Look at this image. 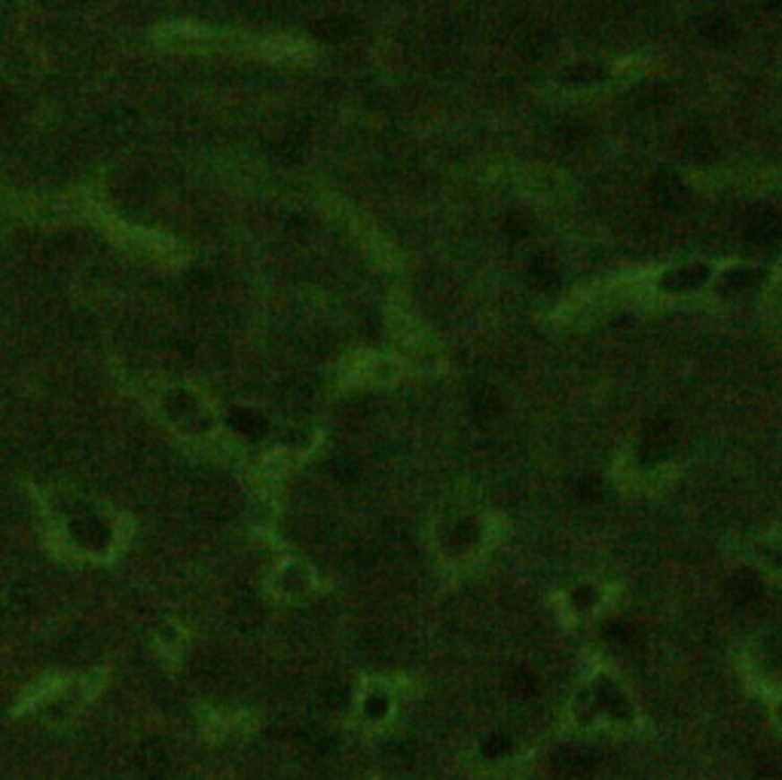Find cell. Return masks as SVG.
<instances>
[{
	"label": "cell",
	"instance_id": "1",
	"mask_svg": "<svg viewBox=\"0 0 782 780\" xmlns=\"http://www.w3.org/2000/svg\"><path fill=\"white\" fill-rule=\"evenodd\" d=\"M651 190H654V199L664 208H669V212H682V208H688L691 203L688 184L675 172H669V169H657V172L651 175Z\"/></svg>",
	"mask_w": 782,
	"mask_h": 780
},
{
	"label": "cell",
	"instance_id": "2",
	"mask_svg": "<svg viewBox=\"0 0 782 780\" xmlns=\"http://www.w3.org/2000/svg\"><path fill=\"white\" fill-rule=\"evenodd\" d=\"M746 239L755 245V248H770V245H777L782 239V218L777 212H770V208L758 212L746 227Z\"/></svg>",
	"mask_w": 782,
	"mask_h": 780
},
{
	"label": "cell",
	"instance_id": "3",
	"mask_svg": "<svg viewBox=\"0 0 782 780\" xmlns=\"http://www.w3.org/2000/svg\"><path fill=\"white\" fill-rule=\"evenodd\" d=\"M706 279H709V266H706V264H688V266H679V270L666 273V276L660 279V285H664L666 291H673V294H688V291L703 288Z\"/></svg>",
	"mask_w": 782,
	"mask_h": 780
},
{
	"label": "cell",
	"instance_id": "4",
	"mask_svg": "<svg viewBox=\"0 0 782 780\" xmlns=\"http://www.w3.org/2000/svg\"><path fill=\"white\" fill-rule=\"evenodd\" d=\"M602 762V756L590 747H560L554 756V765L569 775H580V771H593Z\"/></svg>",
	"mask_w": 782,
	"mask_h": 780
},
{
	"label": "cell",
	"instance_id": "5",
	"mask_svg": "<svg viewBox=\"0 0 782 780\" xmlns=\"http://www.w3.org/2000/svg\"><path fill=\"white\" fill-rule=\"evenodd\" d=\"M669 453H673V435H669V429L664 426V422H654V426L648 429L645 441H642L639 459H642L645 465H651V463H660V459H666Z\"/></svg>",
	"mask_w": 782,
	"mask_h": 780
},
{
	"label": "cell",
	"instance_id": "6",
	"mask_svg": "<svg viewBox=\"0 0 782 780\" xmlns=\"http://www.w3.org/2000/svg\"><path fill=\"white\" fill-rule=\"evenodd\" d=\"M477 539H480V526H477L474 520H468V517L450 524V526H446V533H443V545L450 548V551H465V548L477 545Z\"/></svg>",
	"mask_w": 782,
	"mask_h": 780
},
{
	"label": "cell",
	"instance_id": "7",
	"mask_svg": "<svg viewBox=\"0 0 782 780\" xmlns=\"http://www.w3.org/2000/svg\"><path fill=\"white\" fill-rule=\"evenodd\" d=\"M700 34H703V40H709L712 47H727V43L736 40V28L727 16H706L703 25H700Z\"/></svg>",
	"mask_w": 782,
	"mask_h": 780
},
{
	"label": "cell",
	"instance_id": "8",
	"mask_svg": "<svg viewBox=\"0 0 782 780\" xmlns=\"http://www.w3.org/2000/svg\"><path fill=\"white\" fill-rule=\"evenodd\" d=\"M727 594L736 600V603H752V600L761 597V578L755 576V572H736V576L727 582Z\"/></svg>",
	"mask_w": 782,
	"mask_h": 780
},
{
	"label": "cell",
	"instance_id": "9",
	"mask_svg": "<svg viewBox=\"0 0 782 780\" xmlns=\"http://www.w3.org/2000/svg\"><path fill=\"white\" fill-rule=\"evenodd\" d=\"M528 285L538 288V291H560L563 279H560V270H556L554 264H547V260H535L532 266H528Z\"/></svg>",
	"mask_w": 782,
	"mask_h": 780
},
{
	"label": "cell",
	"instance_id": "10",
	"mask_svg": "<svg viewBox=\"0 0 782 780\" xmlns=\"http://www.w3.org/2000/svg\"><path fill=\"white\" fill-rule=\"evenodd\" d=\"M755 285H758L755 270H746V266H736V270H727L725 276H721V291L731 294V297L734 294H746Z\"/></svg>",
	"mask_w": 782,
	"mask_h": 780
},
{
	"label": "cell",
	"instance_id": "11",
	"mask_svg": "<svg viewBox=\"0 0 782 780\" xmlns=\"http://www.w3.org/2000/svg\"><path fill=\"white\" fill-rule=\"evenodd\" d=\"M596 695H599V704H602V707H606L608 713H612L614 719H630V716H632L630 704L623 701L621 695H617V689L612 686V682H602L599 692H596Z\"/></svg>",
	"mask_w": 782,
	"mask_h": 780
},
{
	"label": "cell",
	"instance_id": "12",
	"mask_svg": "<svg viewBox=\"0 0 782 780\" xmlns=\"http://www.w3.org/2000/svg\"><path fill=\"white\" fill-rule=\"evenodd\" d=\"M602 77H606V68H602V65H578V68L565 71V83H575V86L599 83Z\"/></svg>",
	"mask_w": 782,
	"mask_h": 780
},
{
	"label": "cell",
	"instance_id": "13",
	"mask_svg": "<svg viewBox=\"0 0 782 780\" xmlns=\"http://www.w3.org/2000/svg\"><path fill=\"white\" fill-rule=\"evenodd\" d=\"M513 750V741L511 734H489L486 741H483V756H489V759H502V756H508Z\"/></svg>",
	"mask_w": 782,
	"mask_h": 780
},
{
	"label": "cell",
	"instance_id": "14",
	"mask_svg": "<svg viewBox=\"0 0 782 780\" xmlns=\"http://www.w3.org/2000/svg\"><path fill=\"white\" fill-rule=\"evenodd\" d=\"M364 710H367L370 719H382L385 713H389V698H385V695H370L367 704H364Z\"/></svg>",
	"mask_w": 782,
	"mask_h": 780
},
{
	"label": "cell",
	"instance_id": "15",
	"mask_svg": "<svg viewBox=\"0 0 782 780\" xmlns=\"http://www.w3.org/2000/svg\"><path fill=\"white\" fill-rule=\"evenodd\" d=\"M596 600H599V594H596V588H590V585L575 588V594H571V603H575L578 609H590Z\"/></svg>",
	"mask_w": 782,
	"mask_h": 780
},
{
	"label": "cell",
	"instance_id": "16",
	"mask_svg": "<svg viewBox=\"0 0 782 780\" xmlns=\"http://www.w3.org/2000/svg\"><path fill=\"white\" fill-rule=\"evenodd\" d=\"M520 221H523V218H520V214H511V218H508V233H513V236H526V230H528V227H526V224H520Z\"/></svg>",
	"mask_w": 782,
	"mask_h": 780
},
{
	"label": "cell",
	"instance_id": "17",
	"mask_svg": "<svg viewBox=\"0 0 782 780\" xmlns=\"http://www.w3.org/2000/svg\"><path fill=\"white\" fill-rule=\"evenodd\" d=\"M517 682H520V686H517L520 692H532V689H535L532 686V676H528V673H517Z\"/></svg>",
	"mask_w": 782,
	"mask_h": 780
},
{
	"label": "cell",
	"instance_id": "18",
	"mask_svg": "<svg viewBox=\"0 0 782 780\" xmlns=\"http://www.w3.org/2000/svg\"><path fill=\"white\" fill-rule=\"evenodd\" d=\"M767 6H770V10H782V0H764Z\"/></svg>",
	"mask_w": 782,
	"mask_h": 780
}]
</instances>
